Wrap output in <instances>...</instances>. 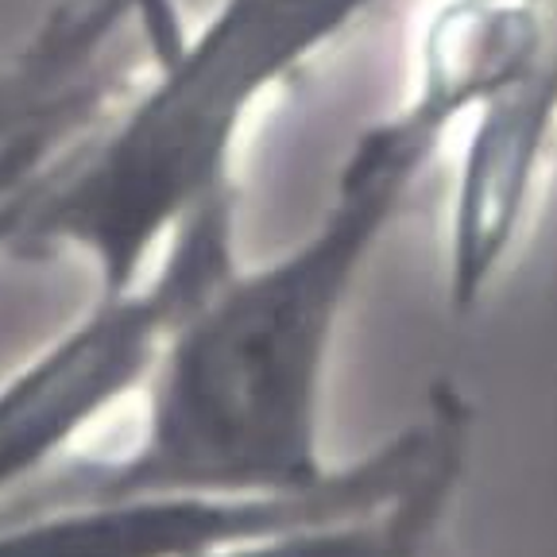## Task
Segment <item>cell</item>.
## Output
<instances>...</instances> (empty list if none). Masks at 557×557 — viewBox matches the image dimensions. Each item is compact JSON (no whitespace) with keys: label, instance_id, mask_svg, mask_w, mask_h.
<instances>
[{"label":"cell","instance_id":"obj_1","mask_svg":"<svg viewBox=\"0 0 557 557\" xmlns=\"http://www.w3.org/2000/svg\"><path fill=\"white\" fill-rule=\"evenodd\" d=\"M549 9L449 0L422 35L418 82L368 124L330 206L263 263L236 260L171 325L144 383V426L121 457H70L0 504V522L139 492L322 487L325 383L345 313L445 139L546 47Z\"/></svg>","mask_w":557,"mask_h":557},{"label":"cell","instance_id":"obj_6","mask_svg":"<svg viewBox=\"0 0 557 557\" xmlns=\"http://www.w3.org/2000/svg\"><path fill=\"white\" fill-rule=\"evenodd\" d=\"M121 78H97L70 94L66 101L51 104L47 113L32 116L20 128L0 136V252H12L20 228L27 221V209L39 198L44 183L70 151V144L101 121L113 101L121 97Z\"/></svg>","mask_w":557,"mask_h":557},{"label":"cell","instance_id":"obj_4","mask_svg":"<svg viewBox=\"0 0 557 557\" xmlns=\"http://www.w3.org/2000/svg\"><path fill=\"white\" fill-rule=\"evenodd\" d=\"M557 148V0L549 39L519 78L476 104L445 225V298L472 313L504 275Z\"/></svg>","mask_w":557,"mask_h":557},{"label":"cell","instance_id":"obj_7","mask_svg":"<svg viewBox=\"0 0 557 557\" xmlns=\"http://www.w3.org/2000/svg\"><path fill=\"white\" fill-rule=\"evenodd\" d=\"M104 4L121 20L139 27V44H144L151 62H163L166 54H174L183 47L186 27L178 20L174 0H104Z\"/></svg>","mask_w":557,"mask_h":557},{"label":"cell","instance_id":"obj_5","mask_svg":"<svg viewBox=\"0 0 557 557\" xmlns=\"http://www.w3.org/2000/svg\"><path fill=\"white\" fill-rule=\"evenodd\" d=\"M472 407L453 418L430 465L403 487L399 496L360 511L318 515L287 522L275 531L248 534L194 557H430L442 522L461 487L469 461Z\"/></svg>","mask_w":557,"mask_h":557},{"label":"cell","instance_id":"obj_9","mask_svg":"<svg viewBox=\"0 0 557 557\" xmlns=\"http://www.w3.org/2000/svg\"><path fill=\"white\" fill-rule=\"evenodd\" d=\"M496 4H531V9H546L554 0H496Z\"/></svg>","mask_w":557,"mask_h":557},{"label":"cell","instance_id":"obj_3","mask_svg":"<svg viewBox=\"0 0 557 557\" xmlns=\"http://www.w3.org/2000/svg\"><path fill=\"white\" fill-rule=\"evenodd\" d=\"M233 263L236 198L225 194L171 236L144 283L97 295L78 322L0 380V504L144 392L171 325Z\"/></svg>","mask_w":557,"mask_h":557},{"label":"cell","instance_id":"obj_2","mask_svg":"<svg viewBox=\"0 0 557 557\" xmlns=\"http://www.w3.org/2000/svg\"><path fill=\"white\" fill-rule=\"evenodd\" d=\"M380 0H221L82 132L27 209L12 252H74L97 295L144 283L171 236L233 190L256 104Z\"/></svg>","mask_w":557,"mask_h":557},{"label":"cell","instance_id":"obj_8","mask_svg":"<svg viewBox=\"0 0 557 557\" xmlns=\"http://www.w3.org/2000/svg\"><path fill=\"white\" fill-rule=\"evenodd\" d=\"M24 121H32V104L24 101V94L16 89V82L0 70V136L12 128H20Z\"/></svg>","mask_w":557,"mask_h":557}]
</instances>
